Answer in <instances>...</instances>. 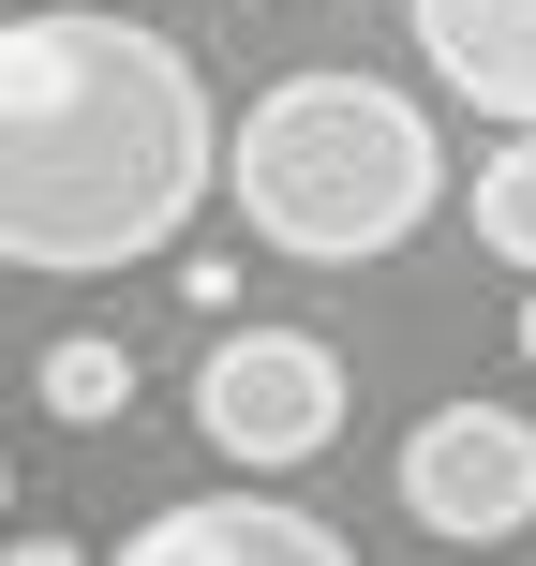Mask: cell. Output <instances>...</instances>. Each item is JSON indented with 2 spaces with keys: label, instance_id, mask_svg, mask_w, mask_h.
Listing matches in <instances>:
<instances>
[{
  "label": "cell",
  "instance_id": "6da1fadb",
  "mask_svg": "<svg viewBox=\"0 0 536 566\" xmlns=\"http://www.w3.org/2000/svg\"><path fill=\"white\" fill-rule=\"evenodd\" d=\"M224 195L209 75L135 15H0V269L30 283H119L195 239Z\"/></svg>",
  "mask_w": 536,
  "mask_h": 566
},
{
  "label": "cell",
  "instance_id": "7a4b0ae2",
  "mask_svg": "<svg viewBox=\"0 0 536 566\" xmlns=\"http://www.w3.org/2000/svg\"><path fill=\"white\" fill-rule=\"evenodd\" d=\"M224 195L269 254L298 269H372L448 209V135L388 75H283L224 149Z\"/></svg>",
  "mask_w": 536,
  "mask_h": 566
},
{
  "label": "cell",
  "instance_id": "3957f363",
  "mask_svg": "<svg viewBox=\"0 0 536 566\" xmlns=\"http://www.w3.org/2000/svg\"><path fill=\"white\" fill-rule=\"evenodd\" d=\"M195 432L239 462V478H298V462L343 448V358L313 328H209L195 358Z\"/></svg>",
  "mask_w": 536,
  "mask_h": 566
},
{
  "label": "cell",
  "instance_id": "277c9868",
  "mask_svg": "<svg viewBox=\"0 0 536 566\" xmlns=\"http://www.w3.org/2000/svg\"><path fill=\"white\" fill-rule=\"evenodd\" d=\"M402 522L448 552H522L536 537V418L522 402H432L402 432Z\"/></svg>",
  "mask_w": 536,
  "mask_h": 566
},
{
  "label": "cell",
  "instance_id": "5b68a950",
  "mask_svg": "<svg viewBox=\"0 0 536 566\" xmlns=\"http://www.w3.org/2000/svg\"><path fill=\"white\" fill-rule=\"evenodd\" d=\"M358 537L343 522H313L298 492H179V507H149L135 537H119V566H343Z\"/></svg>",
  "mask_w": 536,
  "mask_h": 566
},
{
  "label": "cell",
  "instance_id": "8992f818",
  "mask_svg": "<svg viewBox=\"0 0 536 566\" xmlns=\"http://www.w3.org/2000/svg\"><path fill=\"white\" fill-rule=\"evenodd\" d=\"M402 30L477 119H536V0H402Z\"/></svg>",
  "mask_w": 536,
  "mask_h": 566
},
{
  "label": "cell",
  "instance_id": "52a82bcc",
  "mask_svg": "<svg viewBox=\"0 0 536 566\" xmlns=\"http://www.w3.org/2000/svg\"><path fill=\"white\" fill-rule=\"evenodd\" d=\"M477 254L536 283V119H492L477 149Z\"/></svg>",
  "mask_w": 536,
  "mask_h": 566
},
{
  "label": "cell",
  "instance_id": "ba28073f",
  "mask_svg": "<svg viewBox=\"0 0 536 566\" xmlns=\"http://www.w3.org/2000/svg\"><path fill=\"white\" fill-rule=\"evenodd\" d=\"M45 418L119 432V418H135V358H119L105 328H60V343H45Z\"/></svg>",
  "mask_w": 536,
  "mask_h": 566
},
{
  "label": "cell",
  "instance_id": "9c48e42d",
  "mask_svg": "<svg viewBox=\"0 0 536 566\" xmlns=\"http://www.w3.org/2000/svg\"><path fill=\"white\" fill-rule=\"evenodd\" d=\"M179 298H195V313H239V254H179Z\"/></svg>",
  "mask_w": 536,
  "mask_h": 566
},
{
  "label": "cell",
  "instance_id": "30bf717a",
  "mask_svg": "<svg viewBox=\"0 0 536 566\" xmlns=\"http://www.w3.org/2000/svg\"><path fill=\"white\" fill-rule=\"evenodd\" d=\"M522 373H536V298H522Z\"/></svg>",
  "mask_w": 536,
  "mask_h": 566
},
{
  "label": "cell",
  "instance_id": "8fae6325",
  "mask_svg": "<svg viewBox=\"0 0 536 566\" xmlns=\"http://www.w3.org/2000/svg\"><path fill=\"white\" fill-rule=\"evenodd\" d=\"M0 507H15V462H0Z\"/></svg>",
  "mask_w": 536,
  "mask_h": 566
},
{
  "label": "cell",
  "instance_id": "7c38bea8",
  "mask_svg": "<svg viewBox=\"0 0 536 566\" xmlns=\"http://www.w3.org/2000/svg\"><path fill=\"white\" fill-rule=\"evenodd\" d=\"M239 15H254V0H239Z\"/></svg>",
  "mask_w": 536,
  "mask_h": 566
}]
</instances>
